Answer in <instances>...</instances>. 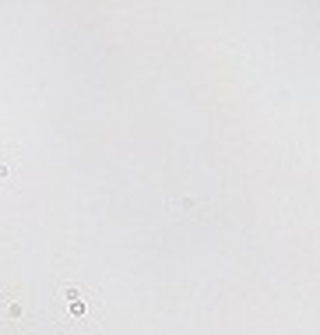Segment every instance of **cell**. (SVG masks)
I'll list each match as a JSON object with an SVG mask.
<instances>
[{
  "mask_svg": "<svg viewBox=\"0 0 320 335\" xmlns=\"http://www.w3.org/2000/svg\"><path fill=\"white\" fill-rule=\"evenodd\" d=\"M169 208H173V212H201L204 205H197V201H190V198H176V201H169Z\"/></svg>",
  "mask_w": 320,
  "mask_h": 335,
  "instance_id": "6da1fadb",
  "label": "cell"
}]
</instances>
